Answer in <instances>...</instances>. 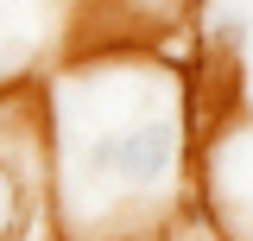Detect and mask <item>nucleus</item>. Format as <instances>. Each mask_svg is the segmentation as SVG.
<instances>
[{
	"instance_id": "nucleus-3",
	"label": "nucleus",
	"mask_w": 253,
	"mask_h": 241,
	"mask_svg": "<svg viewBox=\"0 0 253 241\" xmlns=\"http://www.w3.org/2000/svg\"><path fill=\"white\" fill-rule=\"evenodd\" d=\"M26 222H32V210H26V178L0 159V241H26Z\"/></svg>"
},
{
	"instance_id": "nucleus-2",
	"label": "nucleus",
	"mask_w": 253,
	"mask_h": 241,
	"mask_svg": "<svg viewBox=\"0 0 253 241\" xmlns=\"http://www.w3.org/2000/svg\"><path fill=\"white\" fill-rule=\"evenodd\" d=\"M32 32H63L57 13H19V6H0V102L32 89Z\"/></svg>"
},
{
	"instance_id": "nucleus-1",
	"label": "nucleus",
	"mask_w": 253,
	"mask_h": 241,
	"mask_svg": "<svg viewBox=\"0 0 253 241\" xmlns=\"http://www.w3.org/2000/svg\"><path fill=\"white\" fill-rule=\"evenodd\" d=\"M51 203L70 241H158L184 190L190 120L152 58H70L51 83Z\"/></svg>"
}]
</instances>
